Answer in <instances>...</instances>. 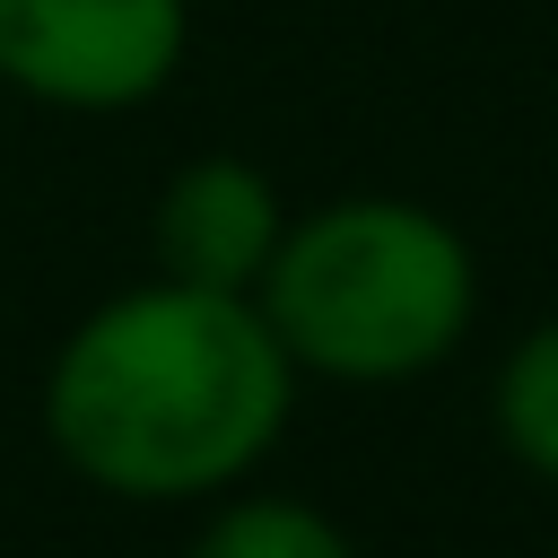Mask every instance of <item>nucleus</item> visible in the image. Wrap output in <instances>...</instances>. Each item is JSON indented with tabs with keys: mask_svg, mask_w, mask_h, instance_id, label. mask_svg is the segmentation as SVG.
Instances as JSON below:
<instances>
[{
	"mask_svg": "<svg viewBox=\"0 0 558 558\" xmlns=\"http://www.w3.org/2000/svg\"><path fill=\"white\" fill-rule=\"evenodd\" d=\"M296 375L323 384H410L436 375L480 314L471 235L401 192H349L288 218V244L262 279Z\"/></svg>",
	"mask_w": 558,
	"mask_h": 558,
	"instance_id": "2",
	"label": "nucleus"
},
{
	"mask_svg": "<svg viewBox=\"0 0 558 558\" xmlns=\"http://www.w3.org/2000/svg\"><path fill=\"white\" fill-rule=\"evenodd\" d=\"M497 436L506 453L558 488V314L532 323L497 366Z\"/></svg>",
	"mask_w": 558,
	"mask_h": 558,
	"instance_id": "6",
	"label": "nucleus"
},
{
	"mask_svg": "<svg viewBox=\"0 0 558 558\" xmlns=\"http://www.w3.org/2000/svg\"><path fill=\"white\" fill-rule=\"evenodd\" d=\"M296 384L262 296L140 279L52 349L44 445L122 506H201L279 453Z\"/></svg>",
	"mask_w": 558,
	"mask_h": 558,
	"instance_id": "1",
	"label": "nucleus"
},
{
	"mask_svg": "<svg viewBox=\"0 0 558 558\" xmlns=\"http://www.w3.org/2000/svg\"><path fill=\"white\" fill-rule=\"evenodd\" d=\"M288 244V201L279 183L253 166V157H183L148 209V253H157V279H183V288H227V296H262L270 262Z\"/></svg>",
	"mask_w": 558,
	"mask_h": 558,
	"instance_id": "4",
	"label": "nucleus"
},
{
	"mask_svg": "<svg viewBox=\"0 0 558 558\" xmlns=\"http://www.w3.org/2000/svg\"><path fill=\"white\" fill-rule=\"evenodd\" d=\"M192 558H357V541L305 506V497H279V488H227L209 506V523L192 532Z\"/></svg>",
	"mask_w": 558,
	"mask_h": 558,
	"instance_id": "5",
	"label": "nucleus"
},
{
	"mask_svg": "<svg viewBox=\"0 0 558 558\" xmlns=\"http://www.w3.org/2000/svg\"><path fill=\"white\" fill-rule=\"evenodd\" d=\"M192 52V0H0V87L52 113H131Z\"/></svg>",
	"mask_w": 558,
	"mask_h": 558,
	"instance_id": "3",
	"label": "nucleus"
}]
</instances>
